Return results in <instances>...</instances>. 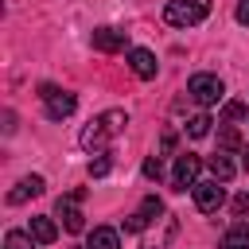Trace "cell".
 I'll use <instances>...</instances> for the list:
<instances>
[{
  "label": "cell",
  "instance_id": "cell-25",
  "mask_svg": "<svg viewBox=\"0 0 249 249\" xmlns=\"http://www.w3.org/2000/svg\"><path fill=\"white\" fill-rule=\"evenodd\" d=\"M241 167L249 171V148H241Z\"/></svg>",
  "mask_w": 249,
  "mask_h": 249
},
{
  "label": "cell",
  "instance_id": "cell-18",
  "mask_svg": "<svg viewBox=\"0 0 249 249\" xmlns=\"http://www.w3.org/2000/svg\"><path fill=\"white\" fill-rule=\"evenodd\" d=\"M218 144H222V152H233V148H241V136H237V128H233V124H222V128H218Z\"/></svg>",
  "mask_w": 249,
  "mask_h": 249
},
{
  "label": "cell",
  "instance_id": "cell-11",
  "mask_svg": "<svg viewBox=\"0 0 249 249\" xmlns=\"http://www.w3.org/2000/svg\"><path fill=\"white\" fill-rule=\"evenodd\" d=\"M43 175H27V179H19L16 183V191H8V202L12 206H19V202H27V198H35V195H43Z\"/></svg>",
  "mask_w": 249,
  "mask_h": 249
},
{
  "label": "cell",
  "instance_id": "cell-13",
  "mask_svg": "<svg viewBox=\"0 0 249 249\" xmlns=\"http://www.w3.org/2000/svg\"><path fill=\"white\" fill-rule=\"evenodd\" d=\"M86 249H121V241H117V230H109V226H97V230L86 237Z\"/></svg>",
  "mask_w": 249,
  "mask_h": 249
},
{
  "label": "cell",
  "instance_id": "cell-3",
  "mask_svg": "<svg viewBox=\"0 0 249 249\" xmlns=\"http://www.w3.org/2000/svg\"><path fill=\"white\" fill-rule=\"evenodd\" d=\"M39 97L47 101V117H51V121H62V117H70V113L78 109V97L66 93V89H58V86H51V82L39 86Z\"/></svg>",
  "mask_w": 249,
  "mask_h": 249
},
{
  "label": "cell",
  "instance_id": "cell-20",
  "mask_svg": "<svg viewBox=\"0 0 249 249\" xmlns=\"http://www.w3.org/2000/svg\"><path fill=\"white\" fill-rule=\"evenodd\" d=\"M109 171H113V160H109V156L89 160V175H93V179H101V175H109Z\"/></svg>",
  "mask_w": 249,
  "mask_h": 249
},
{
  "label": "cell",
  "instance_id": "cell-6",
  "mask_svg": "<svg viewBox=\"0 0 249 249\" xmlns=\"http://www.w3.org/2000/svg\"><path fill=\"white\" fill-rule=\"evenodd\" d=\"M198 171H202V160L198 156H179L175 160V167H171V183H175V191H187V187H195L198 183Z\"/></svg>",
  "mask_w": 249,
  "mask_h": 249
},
{
  "label": "cell",
  "instance_id": "cell-14",
  "mask_svg": "<svg viewBox=\"0 0 249 249\" xmlns=\"http://www.w3.org/2000/svg\"><path fill=\"white\" fill-rule=\"evenodd\" d=\"M31 237H35L39 245H51V241L58 237V226H54L51 218H43V214H39V218H31Z\"/></svg>",
  "mask_w": 249,
  "mask_h": 249
},
{
  "label": "cell",
  "instance_id": "cell-23",
  "mask_svg": "<svg viewBox=\"0 0 249 249\" xmlns=\"http://www.w3.org/2000/svg\"><path fill=\"white\" fill-rule=\"evenodd\" d=\"M237 23L249 27V0H237Z\"/></svg>",
  "mask_w": 249,
  "mask_h": 249
},
{
  "label": "cell",
  "instance_id": "cell-1",
  "mask_svg": "<svg viewBox=\"0 0 249 249\" xmlns=\"http://www.w3.org/2000/svg\"><path fill=\"white\" fill-rule=\"evenodd\" d=\"M124 124H128V113L124 109H105V113H97L86 128H82V148H89V152H101L109 140H117L121 132H124Z\"/></svg>",
  "mask_w": 249,
  "mask_h": 249
},
{
  "label": "cell",
  "instance_id": "cell-15",
  "mask_svg": "<svg viewBox=\"0 0 249 249\" xmlns=\"http://www.w3.org/2000/svg\"><path fill=\"white\" fill-rule=\"evenodd\" d=\"M210 171H214V179H218V183H230L237 167H233V160H230L226 152H218V156H210Z\"/></svg>",
  "mask_w": 249,
  "mask_h": 249
},
{
  "label": "cell",
  "instance_id": "cell-8",
  "mask_svg": "<svg viewBox=\"0 0 249 249\" xmlns=\"http://www.w3.org/2000/svg\"><path fill=\"white\" fill-rule=\"evenodd\" d=\"M156 214H163V202H160L156 195H148V198L140 202V210L124 218V230H128V233H140V230H144V226H148V222H152Z\"/></svg>",
  "mask_w": 249,
  "mask_h": 249
},
{
  "label": "cell",
  "instance_id": "cell-17",
  "mask_svg": "<svg viewBox=\"0 0 249 249\" xmlns=\"http://www.w3.org/2000/svg\"><path fill=\"white\" fill-rule=\"evenodd\" d=\"M210 124H214V121H210L206 113H198V117H191V121H187V136H195V140H202V136L210 132Z\"/></svg>",
  "mask_w": 249,
  "mask_h": 249
},
{
  "label": "cell",
  "instance_id": "cell-10",
  "mask_svg": "<svg viewBox=\"0 0 249 249\" xmlns=\"http://www.w3.org/2000/svg\"><path fill=\"white\" fill-rule=\"evenodd\" d=\"M124 43H128V35H124V31H117V27H97V31H93V47H97V51H105V54L124 51Z\"/></svg>",
  "mask_w": 249,
  "mask_h": 249
},
{
  "label": "cell",
  "instance_id": "cell-16",
  "mask_svg": "<svg viewBox=\"0 0 249 249\" xmlns=\"http://www.w3.org/2000/svg\"><path fill=\"white\" fill-rule=\"evenodd\" d=\"M245 113H249L245 101H226V105H222V124H233V121H241Z\"/></svg>",
  "mask_w": 249,
  "mask_h": 249
},
{
  "label": "cell",
  "instance_id": "cell-7",
  "mask_svg": "<svg viewBox=\"0 0 249 249\" xmlns=\"http://www.w3.org/2000/svg\"><path fill=\"white\" fill-rule=\"evenodd\" d=\"M191 191H195V206H198L202 214H214V210H222V202H226V191L218 187V179H206V183H195Z\"/></svg>",
  "mask_w": 249,
  "mask_h": 249
},
{
  "label": "cell",
  "instance_id": "cell-4",
  "mask_svg": "<svg viewBox=\"0 0 249 249\" xmlns=\"http://www.w3.org/2000/svg\"><path fill=\"white\" fill-rule=\"evenodd\" d=\"M187 93H191L198 105H218L222 93H226V86H222L218 74H195V78L187 82Z\"/></svg>",
  "mask_w": 249,
  "mask_h": 249
},
{
  "label": "cell",
  "instance_id": "cell-9",
  "mask_svg": "<svg viewBox=\"0 0 249 249\" xmlns=\"http://www.w3.org/2000/svg\"><path fill=\"white\" fill-rule=\"evenodd\" d=\"M128 70H132L136 78H156L160 62H156V54H152V51H144V47H132V51H128Z\"/></svg>",
  "mask_w": 249,
  "mask_h": 249
},
{
  "label": "cell",
  "instance_id": "cell-22",
  "mask_svg": "<svg viewBox=\"0 0 249 249\" xmlns=\"http://www.w3.org/2000/svg\"><path fill=\"white\" fill-rule=\"evenodd\" d=\"M233 214H237V218L249 214V195H237V198H233Z\"/></svg>",
  "mask_w": 249,
  "mask_h": 249
},
{
  "label": "cell",
  "instance_id": "cell-2",
  "mask_svg": "<svg viewBox=\"0 0 249 249\" xmlns=\"http://www.w3.org/2000/svg\"><path fill=\"white\" fill-rule=\"evenodd\" d=\"M206 4L202 0H167V8H163V19L171 23V27H195V23H202L206 19Z\"/></svg>",
  "mask_w": 249,
  "mask_h": 249
},
{
  "label": "cell",
  "instance_id": "cell-5",
  "mask_svg": "<svg viewBox=\"0 0 249 249\" xmlns=\"http://www.w3.org/2000/svg\"><path fill=\"white\" fill-rule=\"evenodd\" d=\"M82 198H86V191H82V187L58 198V218H62V226H66L70 233H82V230H86V214L78 210V202H82Z\"/></svg>",
  "mask_w": 249,
  "mask_h": 249
},
{
  "label": "cell",
  "instance_id": "cell-12",
  "mask_svg": "<svg viewBox=\"0 0 249 249\" xmlns=\"http://www.w3.org/2000/svg\"><path fill=\"white\" fill-rule=\"evenodd\" d=\"M218 249H249V226H245V222H233V226L222 233Z\"/></svg>",
  "mask_w": 249,
  "mask_h": 249
},
{
  "label": "cell",
  "instance_id": "cell-21",
  "mask_svg": "<svg viewBox=\"0 0 249 249\" xmlns=\"http://www.w3.org/2000/svg\"><path fill=\"white\" fill-rule=\"evenodd\" d=\"M160 175H163L160 160H144V179H160Z\"/></svg>",
  "mask_w": 249,
  "mask_h": 249
},
{
  "label": "cell",
  "instance_id": "cell-19",
  "mask_svg": "<svg viewBox=\"0 0 249 249\" xmlns=\"http://www.w3.org/2000/svg\"><path fill=\"white\" fill-rule=\"evenodd\" d=\"M4 249H35V245H31V237L23 230H8L4 233Z\"/></svg>",
  "mask_w": 249,
  "mask_h": 249
},
{
  "label": "cell",
  "instance_id": "cell-24",
  "mask_svg": "<svg viewBox=\"0 0 249 249\" xmlns=\"http://www.w3.org/2000/svg\"><path fill=\"white\" fill-rule=\"evenodd\" d=\"M160 148H163V152H175V132H163V140H160Z\"/></svg>",
  "mask_w": 249,
  "mask_h": 249
}]
</instances>
